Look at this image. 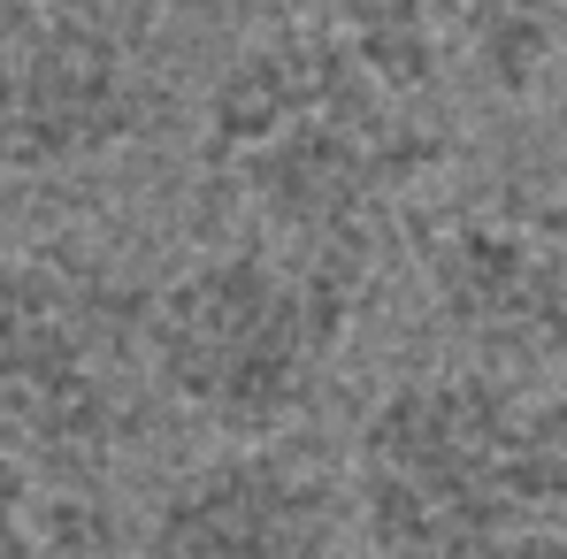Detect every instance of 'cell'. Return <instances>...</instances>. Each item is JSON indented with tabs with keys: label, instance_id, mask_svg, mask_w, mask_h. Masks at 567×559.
Wrapping results in <instances>:
<instances>
[{
	"label": "cell",
	"instance_id": "9c48e42d",
	"mask_svg": "<svg viewBox=\"0 0 567 559\" xmlns=\"http://www.w3.org/2000/svg\"><path fill=\"white\" fill-rule=\"evenodd\" d=\"M0 559H138L115 514L70 475H31L0 460Z\"/></svg>",
	"mask_w": 567,
	"mask_h": 559
},
{
	"label": "cell",
	"instance_id": "52a82bcc",
	"mask_svg": "<svg viewBox=\"0 0 567 559\" xmlns=\"http://www.w3.org/2000/svg\"><path fill=\"white\" fill-rule=\"evenodd\" d=\"M353 483L284 445H223L162 483L146 559H361Z\"/></svg>",
	"mask_w": 567,
	"mask_h": 559
},
{
	"label": "cell",
	"instance_id": "6da1fadb",
	"mask_svg": "<svg viewBox=\"0 0 567 559\" xmlns=\"http://www.w3.org/2000/svg\"><path fill=\"white\" fill-rule=\"evenodd\" d=\"M430 162V100L361 62L338 23H291L230 54L199 123V177L246 215L254 246L346 291Z\"/></svg>",
	"mask_w": 567,
	"mask_h": 559
},
{
	"label": "cell",
	"instance_id": "ba28073f",
	"mask_svg": "<svg viewBox=\"0 0 567 559\" xmlns=\"http://www.w3.org/2000/svg\"><path fill=\"white\" fill-rule=\"evenodd\" d=\"M338 31L414 100H437L453 70L491 93H537L560 62L567 0H338Z\"/></svg>",
	"mask_w": 567,
	"mask_h": 559
},
{
	"label": "cell",
	"instance_id": "3957f363",
	"mask_svg": "<svg viewBox=\"0 0 567 559\" xmlns=\"http://www.w3.org/2000/svg\"><path fill=\"white\" fill-rule=\"evenodd\" d=\"M353 291L269 246H215L146 299L138 353L162 398H177L230 445H277L346 345Z\"/></svg>",
	"mask_w": 567,
	"mask_h": 559
},
{
	"label": "cell",
	"instance_id": "5b68a950",
	"mask_svg": "<svg viewBox=\"0 0 567 559\" xmlns=\"http://www.w3.org/2000/svg\"><path fill=\"white\" fill-rule=\"evenodd\" d=\"M123 445V338L54 261H0V460L85 483Z\"/></svg>",
	"mask_w": 567,
	"mask_h": 559
},
{
	"label": "cell",
	"instance_id": "8992f818",
	"mask_svg": "<svg viewBox=\"0 0 567 559\" xmlns=\"http://www.w3.org/2000/svg\"><path fill=\"white\" fill-rule=\"evenodd\" d=\"M422 269L445 330L475 361L567 383V177L453 207L430 230Z\"/></svg>",
	"mask_w": 567,
	"mask_h": 559
},
{
	"label": "cell",
	"instance_id": "277c9868",
	"mask_svg": "<svg viewBox=\"0 0 567 559\" xmlns=\"http://www.w3.org/2000/svg\"><path fill=\"white\" fill-rule=\"evenodd\" d=\"M162 107L146 0H0V169H85Z\"/></svg>",
	"mask_w": 567,
	"mask_h": 559
},
{
	"label": "cell",
	"instance_id": "7a4b0ae2",
	"mask_svg": "<svg viewBox=\"0 0 567 559\" xmlns=\"http://www.w3.org/2000/svg\"><path fill=\"white\" fill-rule=\"evenodd\" d=\"M346 483L377 559H567V383L491 361L399 375Z\"/></svg>",
	"mask_w": 567,
	"mask_h": 559
}]
</instances>
